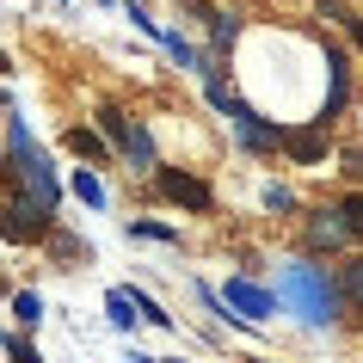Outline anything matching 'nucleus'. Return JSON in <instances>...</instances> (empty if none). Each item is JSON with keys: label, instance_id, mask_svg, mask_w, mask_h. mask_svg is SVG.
Listing matches in <instances>:
<instances>
[{"label": "nucleus", "instance_id": "obj_25", "mask_svg": "<svg viewBox=\"0 0 363 363\" xmlns=\"http://www.w3.org/2000/svg\"><path fill=\"white\" fill-rule=\"evenodd\" d=\"M105 6H111V0H105Z\"/></svg>", "mask_w": 363, "mask_h": 363}, {"label": "nucleus", "instance_id": "obj_7", "mask_svg": "<svg viewBox=\"0 0 363 363\" xmlns=\"http://www.w3.org/2000/svg\"><path fill=\"white\" fill-rule=\"evenodd\" d=\"M308 247H314V252H345V247H357V234H351V222H345L339 203L308 216Z\"/></svg>", "mask_w": 363, "mask_h": 363}, {"label": "nucleus", "instance_id": "obj_22", "mask_svg": "<svg viewBox=\"0 0 363 363\" xmlns=\"http://www.w3.org/2000/svg\"><path fill=\"white\" fill-rule=\"evenodd\" d=\"M345 25H351V43H357V50H363V13H351V19H345Z\"/></svg>", "mask_w": 363, "mask_h": 363}, {"label": "nucleus", "instance_id": "obj_17", "mask_svg": "<svg viewBox=\"0 0 363 363\" xmlns=\"http://www.w3.org/2000/svg\"><path fill=\"white\" fill-rule=\"evenodd\" d=\"M130 296H135V308H142V320H154V326H172V314H167L160 302H154V296H148L142 284H130Z\"/></svg>", "mask_w": 363, "mask_h": 363}, {"label": "nucleus", "instance_id": "obj_9", "mask_svg": "<svg viewBox=\"0 0 363 363\" xmlns=\"http://www.w3.org/2000/svg\"><path fill=\"white\" fill-rule=\"evenodd\" d=\"M62 148L74 154V160H111V142H105V135H93V130H80V123H68V130H62Z\"/></svg>", "mask_w": 363, "mask_h": 363}, {"label": "nucleus", "instance_id": "obj_24", "mask_svg": "<svg viewBox=\"0 0 363 363\" xmlns=\"http://www.w3.org/2000/svg\"><path fill=\"white\" fill-rule=\"evenodd\" d=\"M167 363H179V357H167Z\"/></svg>", "mask_w": 363, "mask_h": 363}, {"label": "nucleus", "instance_id": "obj_23", "mask_svg": "<svg viewBox=\"0 0 363 363\" xmlns=\"http://www.w3.org/2000/svg\"><path fill=\"white\" fill-rule=\"evenodd\" d=\"M252 363H265V357H252Z\"/></svg>", "mask_w": 363, "mask_h": 363}, {"label": "nucleus", "instance_id": "obj_10", "mask_svg": "<svg viewBox=\"0 0 363 363\" xmlns=\"http://www.w3.org/2000/svg\"><path fill=\"white\" fill-rule=\"evenodd\" d=\"M68 191H74L80 203H86V210H105V203H111V191H105V179H99L93 167H74V179H68Z\"/></svg>", "mask_w": 363, "mask_h": 363}, {"label": "nucleus", "instance_id": "obj_12", "mask_svg": "<svg viewBox=\"0 0 363 363\" xmlns=\"http://www.w3.org/2000/svg\"><path fill=\"white\" fill-rule=\"evenodd\" d=\"M339 284H345V308L363 314V252H351V259L339 265Z\"/></svg>", "mask_w": 363, "mask_h": 363}, {"label": "nucleus", "instance_id": "obj_14", "mask_svg": "<svg viewBox=\"0 0 363 363\" xmlns=\"http://www.w3.org/2000/svg\"><path fill=\"white\" fill-rule=\"evenodd\" d=\"M130 240H154V247H179V228H172V222H142V216H135V222H130Z\"/></svg>", "mask_w": 363, "mask_h": 363}, {"label": "nucleus", "instance_id": "obj_8", "mask_svg": "<svg viewBox=\"0 0 363 363\" xmlns=\"http://www.w3.org/2000/svg\"><path fill=\"white\" fill-rule=\"evenodd\" d=\"M284 154H289V160H302V167H320L326 154H333V130H326V123H302V130H289Z\"/></svg>", "mask_w": 363, "mask_h": 363}, {"label": "nucleus", "instance_id": "obj_18", "mask_svg": "<svg viewBox=\"0 0 363 363\" xmlns=\"http://www.w3.org/2000/svg\"><path fill=\"white\" fill-rule=\"evenodd\" d=\"M339 210H345V222H351V234H357V247H363V191H345Z\"/></svg>", "mask_w": 363, "mask_h": 363}, {"label": "nucleus", "instance_id": "obj_20", "mask_svg": "<svg viewBox=\"0 0 363 363\" xmlns=\"http://www.w3.org/2000/svg\"><path fill=\"white\" fill-rule=\"evenodd\" d=\"M6 357H13V363H43V357H38V345L25 339V333H13V339H6Z\"/></svg>", "mask_w": 363, "mask_h": 363}, {"label": "nucleus", "instance_id": "obj_13", "mask_svg": "<svg viewBox=\"0 0 363 363\" xmlns=\"http://www.w3.org/2000/svg\"><path fill=\"white\" fill-rule=\"evenodd\" d=\"M160 50H167L172 62H179V68H203V50H197V43H185V31H167V38H160Z\"/></svg>", "mask_w": 363, "mask_h": 363}, {"label": "nucleus", "instance_id": "obj_19", "mask_svg": "<svg viewBox=\"0 0 363 363\" xmlns=\"http://www.w3.org/2000/svg\"><path fill=\"white\" fill-rule=\"evenodd\" d=\"M265 210L271 216H289V210H296V191H289V185H265Z\"/></svg>", "mask_w": 363, "mask_h": 363}, {"label": "nucleus", "instance_id": "obj_11", "mask_svg": "<svg viewBox=\"0 0 363 363\" xmlns=\"http://www.w3.org/2000/svg\"><path fill=\"white\" fill-rule=\"evenodd\" d=\"M105 314H111L117 333H135V320H142V308H135L130 289H111V296H105Z\"/></svg>", "mask_w": 363, "mask_h": 363}, {"label": "nucleus", "instance_id": "obj_6", "mask_svg": "<svg viewBox=\"0 0 363 363\" xmlns=\"http://www.w3.org/2000/svg\"><path fill=\"white\" fill-rule=\"evenodd\" d=\"M154 191L167 197V203H185L191 216H210L216 210V191L197 179V172H185V167H160V172H154Z\"/></svg>", "mask_w": 363, "mask_h": 363}, {"label": "nucleus", "instance_id": "obj_15", "mask_svg": "<svg viewBox=\"0 0 363 363\" xmlns=\"http://www.w3.org/2000/svg\"><path fill=\"white\" fill-rule=\"evenodd\" d=\"M13 320H19V326H38L43 320V296H38V289H19V296H13Z\"/></svg>", "mask_w": 363, "mask_h": 363}, {"label": "nucleus", "instance_id": "obj_16", "mask_svg": "<svg viewBox=\"0 0 363 363\" xmlns=\"http://www.w3.org/2000/svg\"><path fill=\"white\" fill-rule=\"evenodd\" d=\"M123 19H130V25H135V31H142V38H154V43H160V38H167V25H160V19H154V13H148V6H135V0H130V6H123Z\"/></svg>", "mask_w": 363, "mask_h": 363}, {"label": "nucleus", "instance_id": "obj_2", "mask_svg": "<svg viewBox=\"0 0 363 363\" xmlns=\"http://www.w3.org/2000/svg\"><path fill=\"white\" fill-rule=\"evenodd\" d=\"M6 172H13L19 197H31L38 210H50V216H56V203H62V185H56V167H50V154H43V148L6 154Z\"/></svg>", "mask_w": 363, "mask_h": 363}, {"label": "nucleus", "instance_id": "obj_4", "mask_svg": "<svg viewBox=\"0 0 363 363\" xmlns=\"http://www.w3.org/2000/svg\"><path fill=\"white\" fill-rule=\"evenodd\" d=\"M228 130H234V142H240L247 154H277L289 142V123L252 111V105H234V111H228Z\"/></svg>", "mask_w": 363, "mask_h": 363}, {"label": "nucleus", "instance_id": "obj_5", "mask_svg": "<svg viewBox=\"0 0 363 363\" xmlns=\"http://www.w3.org/2000/svg\"><path fill=\"white\" fill-rule=\"evenodd\" d=\"M320 62H326V93H320V105H314L308 123H326L333 130V117L351 105V56H345L339 43H320Z\"/></svg>", "mask_w": 363, "mask_h": 363}, {"label": "nucleus", "instance_id": "obj_3", "mask_svg": "<svg viewBox=\"0 0 363 363\" xmlns=\"http://www.w3.org/2000/svg\"><path fill=\"white\" fill-rule=\"evenodd\" d=\"M222 302H228L247 326H265L271 314L284 308V302H277V289H271V284H259L252 271H234V277H222Z\"/></svg>", "mask_w": 363, "mask_h": 363}, {"label": "nucleus", "instance_id": "obj_1", "mask_svg": "<svg viewBox=\"0 0 363 363\" xmlns=\"http://www.w3.org/2000/svg\"><path fill=\"white\" fill-rule=\"evenodd\" d=\"M271 289H277L284 314H296L302 326H339L345 314H351V308H345L339 271L320 265V259H308V252H296V259H277V277H271Z\"/></svg>", "mask_w": 363, "mask_h": 363}, {"label": "nucleus", "instance_id": "obj_21", "mask_svg": "<svg viewBox=\"0 0 363 363\" xmlns=\"http://www.w3.org/2000/svg\"><path fill=\"white\" fill-rule=\"evenodd\" d=\"M339 167H345V179H357V185H363V148H345Z\"/></svg>", "mask_w": 363, "mask_h": 363}]
</instances>
